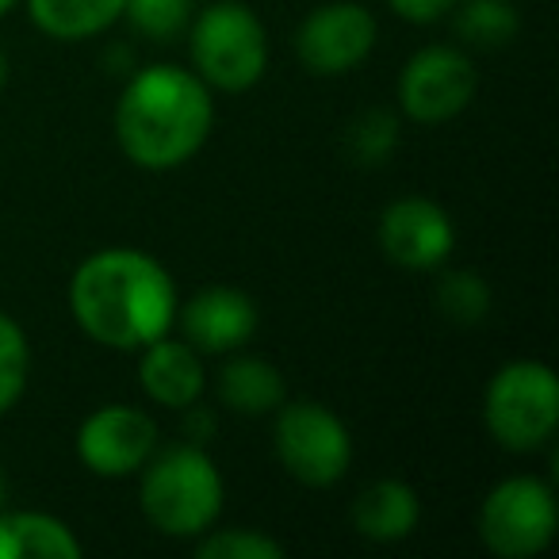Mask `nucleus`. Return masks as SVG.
Returning a JSON list of instances; mask_svg holds the SVG:
<instances>
[{
    "label": "nucleus",
    "instance_id": "7",
    "mask_svg": "<svg viewBox=\"0 0 559 559\" xmlns=\"http://www.w3.org/2000/svg\"><path fill=\"white\" fill-rule=\"evenodd\" d=\"M556 495L533 475H513L483 498L479 536L502 559H528L544 551L556 536Z\"/></svg>",
    "mask_w": 559,
    "mask_h": 559
},
{
    "label": "nucleus",
    "instance_id": "25",
    "mask_svg": "<svg viewBox=\"0 0 559 559\" xmlns=\"http://www.w3.org/2000/svg\"><path fill=\"white\" fill-rule=\"evenodd\" d=\"M4 502H9V475L0 472V510H4Z\"/></svg>",
    "mask_w": 559,
    "mask_h": 559
},
{
    "label": "nucleus",
    "instance_id": "8",
    "mask_svg": "<svg viewBox=\"0 0 559 559\" xmlns=\"http://www.w3.org/2000/svg\"><path fill=\"white\" fill-rule=\"evenodd\" d=\"M376 47V16L357 0L322 4L304 20L296 35V55L319 78H342L357 70Z\"/></svg>",
    "mask_w": 559,
    "mask_h": 559
},
{
    "label": "nucleus",
    "instance_id": "11",
    "mask_svg": "<svg viewBox=\"0 0 559 559\" xmlns=\"http://www.w3.org/2000/svg\"><path fill=\"white\" fill-rule=\"evenodd\" d=\"M456 246V230L444 207H437L426 195L395 200L380 218V249L399 269L426 272L449 261Z\"/></svg>",
    "mask_w": 559,
    "mask_h": 559
},
{
    "label": "nucleus",
    "instance_id": "21",
    "mask_svg": "<svg viewBox=\"0 0 559 559\" xmlns=\"http://www.w3.org/2000/svg\"><path fill=\"white\" fill-rule=\"evenodd\" d=\"M192 0H123V16L146 39H177L192 24Z\"/></svg>",
    "mask_w": 559,
    "mask_h": 559
},
{
    "label": "nucleus",
    "instance_id": "9",
    "mask_svg": "<svg viewBox=\"0 0 559 559\" xmlns=\"http://www.w3.org/2000/svg\"><path fill=\"white\" fill-rule=\"evenodd\" d=\"M157 452V426L139 406L111 403L88 414L78 429V456L100 479H123L142 472Z\"/></svg>",
    "mask_w": 559,
    "mask_h": 559
},
{
    "label": "nucleus",
    "instance_id": "17",
    "mask_svg": "<svg viewBox=\"0 0 559 559\" xmlns=\"http://www.w3.org/2000/svg\"><path fill=\"white\" fill-rule=\"evenodd\" d=\"M218 399L234 414H272L284 403V376L261 357H234L218 372Z\"/></svg>",
    "mask_w": 559,
    "mask_h": 559
},
{
    "label": "nucleus",
    "instance_id": "14",
    "mask_svg": "<svg viewBox=\"0 0 559 559\" xmlns=\"http://www.w3.org/2000/svg\"><path fill=\"white\" fill-rule=\"evenodd\" d=\"M421 521V502L414 487L399 479H380L365 487L353 502V525L365 540L376 544H395L411 536Z\"/></svg>",
    "mask_w": 559,
    "mask_h": 559
},
{
    "label": "nucleus",
    "instance_id": "23",
    "mask_svg": "<svg viewBox=\"0 0 559 559\" xmlns=\"http://www.w3.org/2000/svg\"><path fill=\"white\" fill-rule=\"evenodd\" d=\"M399 123L388 116V111H368L357 123L349 127V150L360 165H383V157L395 146Z\"/></svg>",
    "mask_w": 559,
    "mask_h": 559
},
{
    "label": "nucleus",
    "instance_id": "2",
    "mask_svg": "<svg viewBox=\"0 0 559 559\" xmlns=\"http://www.w3.org/2000/svg\"><path fill=\"white\" fill-rule=\"evenodd\" d=\"M215 123V100L192 70L146 66L127 81L116 108V139L139 169L165 173L192 162Z\"/></svg>",
    "mask_w": 559,
    "mask_h": 559
},
{
    "label": "nucleus",
    "instance_id": "12",
    "mask_svg": "<svg viewBox=\"0 0 559 559\" xmlns=\"http://www.w3.org/2000/svg\"><path fill=\"white\" fill-rule=\"evenodd\" d=\"M180 330L200 353H230L246 345L257 330V307L238 288H203L180 311Z\"/></svg>",
    "mask_w": 559,
    "mask_h": 559
},
{
    "label": "nucleus",
    "instance_id": "6",
    "mask_svg": "<svg viewBox=\"0 0 559 559\" xmlns=\"http://www.w3.org/2000/svg\"><path fill=\"white\" fill-rule=\"evenodd\" d=\"M276 456L292 479L307 487H330L349 472L353 437L345 421L322 403L276 406Z\"/></svg>",
    "mask_w": 559,
    "mask_h": 559
},
{
    "label": "nucleus",
    "instance_id": "15",
    "mask_svg": "<svg viewBox=\"0 0 559 559\" xmlns=\"http://www.w3.org/2000/svg\"><path fill=\"white\" fill-rule=\"evenodd\" d=\"M81 540L50 513H0V559H81Z\"/></svg>",
    "mask_w": 559,
    "mask_h": 559
},
{
    "label": "nucleus",
    "instance_id": "27",
    "mask_svg": "<svg viewBox=\"0 0 559 559\" xmlns=\"http://www.w3.org/2000/svg\"><path fill=\"white\" fill-rule=\"evenodd\" d=\"M12 4H16V0H0V16H4V12H9Z\"/></svg>",
    "mask_w": 559,
    "mask_h": 559
},
{
    "label": "nucleus",
    "instance_id": "4",
    "mask_svg": "<svg viewBox=\"0 0 559 559\" xmlns=\"http://www.w3.org/2000/svg\"><path fill=\"white\" fill-rule=\"evenodd\" d=\"M195 78L223 93H246L264 78L269 39L264 24L241 0H215L192 20Z\"/></svg>",
    "mask_w": 559,
    "mask_h": 559
},
{
    "label": "nucleus",
    "instance_id": "1",
    "mask_svg": "<svg viewBox=\"0 0 559 559\" xmlns=\"http://www.w3.org/2000/svg\"><path fill=\"white\" fill-rule=\"evenodd\" d=\"M70 311L93 342L142 349L177 319L173 276L142 249H100L70 280Z\"/></svg>",
    "mask_w": 559,
    "mask_h": 559
},
{
    "label": "nucleus",
    "instance_id": "5",
    "mask_svg": "<svg viewBox=\"0 0 559 559\" xmlns=\"http://www.w3.org/2000/svg\"><path fill=\"white\" fill-rule=\"evenodd\" d=\"M490 437L510 452H533L559 426V380L540 360H513L498 368L483 399Z\"/></svg>",
    "mask_w": 559,
    "mask_h": 559
},
{
    "label": "nucleus",
    "instance_id": "19",
    "mask_svg": "<svg viewBox=\"0 0 559 559\" xmlns=\"http://www.w3.org/2000/svg\"><path fill=\"white\" fill-rule=\"evenodd\" d=\"M437 307L449 322L456 326H479L490 311V288L479 272H444L441 284H437Z\"/></svg>",
    "mask_w": 559,
    "mask_h": 559
},
{
    "label": "nucleus",
    "instance_id": "3",
    "mask_svg": "<svg viewBox=\"0 0 559 559\" xmlns=\"http://www.w3.org/2000/svg\"><path fill=\"white\" fill-rule=\"evenodd\" d=\"M139 502L146 521L165 536L192 540L223 513V479L200 444H173L142 464Z\"/></svg>",
    "mask_w": 559,
    "mask_h": 559
},
{
    "label": "nucleus",
    "instance_id": "22",
    "mask_svg": "<svg viewBox=\"0 0 559 559\" xmlns=\"http://www.w3.org/2000/svg\"><path fill=\"white\" fill-rule=\"evenodd\" d=\"M195 556L200 559H284V544H276L264 533H253V528H207V536L195 544Z\"/></svg>",
    "mask_w": 559,
    "mask_h": 559
},
{
    "label": "nucleus",
    "instance_id": "13",
    "mask_svg": "<svg viewBox=\"0 0 559 559\" xmlns=\"http://www.w3.org/2000/svg\"><path fill=\"white\" fill-rule=\"evenodd\" d=\"M142 365L139 380L154 403L173 406V411H188L195 399L203 395V365L200 353L188 342H169V337H157V342L142 345Z\"/></svg>",
    "mask_w": 559,
    "mask_h": 559
},
{
    "label": "nucleus",
    "instance_id": "24",
    "mask_svg": "<svg viewBox=\"0 0 559 559\" xmlns=\"http://www.w3.org/2000/svg\"><path fill=\"white\" fill-rule=\"evenodd\" d=\"M388 4L411 24H433L456 9V0H388Z\"/></svg>",
    "mask_w": 559,
    "mask_h": 559
},
{
    "label": "nucleus",
    "instance_id": "10",
    "mask_svg": "<svg viewBox=\"0 0 559 559\" xmlns=\"http://www.w3.org/2000/svg\"><path fill=\"white\" fill-rule=\"evenodd\" d=\"M475 96V66L452 47H426L399 78V104L414 123H444Z\"/></svg>",
    "mask_w": 559,
    "mask_h": 559
},
{
    "label": "nucleus",
    "instance_id": "26",
    "mask_svg": "<svg viewBox=\"0 0 559 559\" xmlns=\"http://www.w3.org/2000/svg\"><path fill=\"white\" fill-rule=\"evenodd\" d=\"M4 81H9V58L0 55V88H4Z\"/></svg>",
    "mask_w": 559,
    "mask_h": 559
},
{
    "label": "nucleus",
    "instance_id": "18",
    "mask_svg": "<svg viewBox=\"0 0 559 559\" xmlns=\"http://www.w3.org/2000/svg\"><path fill=\"white\" fill-rule=\"evenodd\" d=\"M521 27V16L510 0H456V32L464 35L472 47H506L513 43Z\"/></svg>",
    "mask_w": 559,
    "mask_h": 559
},
{
    "label": "nucleus",
    "instance_id": "16",
    "mask_svg": "<svg viewBox=\"0 0 559 559\" xmlns=\"http://www.w3.org/2000/svg\"><path fill=\"white\" fill-rule=\"evenodd\" d=\"M32 24L62 43H81L100 35L123 16V0H27Z\"/></svg>",
    "mask_w": 559,
    "mask_h": 559
},
{
    "label": "nucleus",
    "instance_id": "20",
    "mask_svg": "<svg viewBox=\"0 0 559 559\" xmlns=\"http://www.w3.org/2000/svg\"><path fill=\"white\" fill-rule=\"evenodd\" d=\"M27 368H32V349L24 330L0 311V414H9L20 403L27 388Z\"/></svg>",
    "mask_w": 559,
    "mask_h": 559
}]
</instances>
